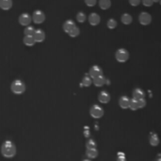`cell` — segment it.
Returning <instances> with one entry per match:
<instances>
[{"label":"cell","mask_w":161,"mask_h":161,"mask_svg":"<svg viewBox=\"0 0 161 161\" xmlns=\"http://www.w3.org/2000/svg\"><path fill=\"white\" fill-rule=\"evenodd\" d=\"M129 109L132 110H137L139 109V105H138V101L135 99H132L130 101V105H129Z\"/></svg>","instance_id":"cell-25"},{"label":"cell","mask_w":161,"mask_h":161,"mask_svg":"<svg viewBox=\"0 0 161 161\" xmlns=\"http://www.w3.org/2000/svg\"><path fill=\"white\" fill-rule=\"evenodd\" d=\"M31 18H32V21L35 24H43L45 20V14H44V11L37 10L33 12Z\"/></svg>","instance_id":"cell-5"},{"label":"cell","mask_w":161,"mask_h":161,"mask_svg":"<svg viewBox=\"0 0 161 161\" xmlns=\"http://www.w3.org/2000/svg\"><path fill=\"white\" fill-rule=\"evenodd\" d=\"M115 57L119 62H125L129 59V53L126 49L121 48V49L117 50Z\"/></svg>","instance_id":"cell-4"},{"label":"cell","mask_w":161,"mask_h":161,"mask_svg":"<svg viewBox=\"0 0 161 161\" xmlns=\"http://www.w3.org/2000/svg\"><path fill=\"white\" fill-rule=\"evenodd\" d=\"M86 19H87V16H86L85 13L82 12V11L78 12L77 14H76V20H77V22H79V23H84V22L86 21Z\"/></svg>","instance_id":"cell-24"},{"label":"cell","mask_w":161,"mask_h":161,"mask_svg":"<svg viewBox=\"0 0 161 161\" xmlns=\"http://www.w3.org/2000/svg\"><path fill=\"white\" fill-rule=\"evenodd\" d=\"M141 1H142L143 5L145 7H151L153 5V3H154L153 0H141Z\"/></svg>","instance_id":"cell-32"},{"label":"cell","mask_w":161,"mask_h":161,"mask_svg":"<svg viewBox=\"0 0 161 161\" xmlns=\"http://www.w3.org/2000/svg\"><path fill=\"white\" fill-rule=\"evenodd\" d=\"M89 127L88 126H85L84 127V135H85V137H89Z\"/></svg>","instance_id":"cell-34"},{"label":"cell","mask_w":161,"mask_h":161,"mask_svg":"<svg viewBox=\"0 0 161 161\" xmlns=\"http://www.w3.org/2000/svg\"><path fill=\"white\" fill-rule=\"evenodd\" d=\"M85 3H86V5L89 6V7H93V6L96 5L97 0H85Z\"/></svg>","instance_id":"cell-30"},{"label":"cell","mask_w":161,"mask_h":161,"mask_svg":"<svg viewBox=\"0 0 161 161\" xmlns=\"http://www.w3.org/2000/svg\"><path fill=\"white\" fill-rule=\"evenodd\" d=\"M86 147L87 148H96V143L93 140H88L86 143Z\"/></svg>","instance_id":"cell-29"},{"label":"cell","mask_w":161,"mask_h":161,"mask_svg":"<svg viewBox=\"0 0 161 161\" xmlns=\"http://www.w3.org/2000/svg\"><path fill=\"white\" fill-rule=\"evenodd\" d=\"M100 75H103V71H102V69L100 68L99 66L94 65V66H92L91 68L90 69V76L92 79L97 77V76H100Z\"/></svg>","instance_id":"cell-9"},{"label":"cell","mask_w":161,"mask_h":161,"mask_svg":"<svg viewBox=\"0 0 161 161\" xmlns=\"http://www.w3.org/2000/svg\"><path fill=\"white\" fill-rule=\"evenodd\" d=\"M33 38L36 43H43L45 40V33L42 29H35Z\"/></svg>","instance_id":"cell-8"},{"label":"cell","mask_w":161,"mask_h":161,"mask_svg":"<svg viewBox=\"0 0 161 161\" xmlns=\"http://www.w3.org/2000/svg\"><path fill=\"white\" fill-rule=\"evenodd\" d=\"M92 81H91V77L89 75H85L81 81V86L83 87H90L91 85Z\"/></svg>","instance_id":"cell-22"},{"label":"cell","mask_w":161,"mask_h":161,"mask_svg":"<svg viewBox=\"0 0 161 161\" xmlns=\"http://www.w3.org/2000/svg\"><path fill=\"white\" fill-rule=\"evenodd\" d=\"M10 89H11V91L13 93H15V94H22L25 90V83L21 81L20 79H16L11 83Z\"/></svg>","instance_id":"cell-2"},{"label":"cell","mask_w":161,"mask_h":161,"mask_svg":"<svg viewBox=\"0 0 161 161\" xmlns=\"http://www.w3.org/2000/svg\"><path fill=\"white\" fill-rule=\"evenodd\" d=\"M23 43L26 46H33L36 42H35L33 36H25L24 39H23Z\"/></svg>","instance_id":"cell-19"},{"label":"cell","mask_w":161,"mask_h":161,"mask_svg":"<svg viewBox=\"0 0 161 161\" xmlns=\"http://www.w3.org/2000/svg\"><path fill=\"white\" fill-rule=\"evenodd\" d=\"M138 101V105H139V109H142V107H144L146 105V101L145 99H140V100H137Z\"/></svg>","instance_id":"cell-31"},{"label":"cell","mask_w":161,"mask_h":161,"mask_svg":"<svg viewBox=\"0 0 161 161\" xmlns=\"http://www.w3.org/2000/svg\"><path fill=\"white\" fill-rule=\"evenodd\" d=\"M145 97V93L144 91L140 89V88H137L134 90L133 91V99H135V100H140V99H143Z\"/></svg>","instance_id":"cell-14"},{"label":"cell","mask_w":161,"mask_h":161,"mask_svg":"<svg viewBox=\"0 0 161 161\" xmlns=\"http://www.w3.org/2000/svg\"><path fill=\"white\" fill-rule=\"evenodd\" d=\"M86 155L89 158H95L98 155V151L96 148H87Z\"/></svg>","instance_id":"cell-17"},{"label":"cell","mask_w":161,"mask_h":161,"mask_svg":"<svg viewBox=\"0 0 161 161\" xmlns=\"http://www.w3.org/2000/svg\"><path fill=\"white\" fill-rule=\"evenodd\" d=\"M12 7V0H0V9L3 10H9Z\"/></svg>","instance_id":"cell-15"},{"label":"cell","mask_w":161,"mask_h":161,"mask_svg":"<svg viewBox=\"0 0 161 161\" xmlns=\"http://www.w3.org/2000/svg\"><path fill=\"white\" fill-rule=\"evenodd\" d=\"M130 101L131 99H129L127 96H122L119 100V105L122 109H129V105H130Z\"/></svg>","instance_id":"cell-13"},{"label":"cell","mask_w":161,"mask_h":161,"mask_svg":"<svg viewBox=\"0 0 161 161\" xmlns=\"http://www.w3.org/2000/svg\"><path fill=\"white\" fill-rule=\"evenodd\" d=\"M99 6L102 10H107L111 6L110 0H99Z\"/></svg>","instance_id":"cell-20"},{"label":"cell","mask_w":161,"mask_h":161,"mask_svg":"<svg viewBox=\"0 0 161 161\" xmlns=\"http://www.w3.org/2000/svg\"><path fill=\"white\" fill-rule=\"evenodd\" d=\"M141 0H129V3L131 6H134V7H136V6H139Z\"/></svg>","instance_id":"cell-33"},{"label":"cell","mask_w":161,"mask_h":161,"mask_svg":"<svg viewBox=\"0 0 161 161\" xmlns=\"http://www.w3.org/2000/svg\"><path fill=\"white\" fill-rule=\"evenodd\" d=\"M155 161H161V155H159L157 158H156V160Z\"/></svg>","instance_id":"cell-35"},{"label":"cell","mask_w":161,"mask_h":161,"mask_svg":"<svg viewBox=\"0 0 161 161\" xmlns=\"http://www.w3.org/2000/svg\"><path fill=\"white\" fill-rule=\"evenodd\" d=\"M149 142L152 146H157L159 144V138L156 133L152 132L149 137Z\"/></svg>","instance_id":"cell-16"},{"label":"cell","mask_w":161,"mask_h":161,"mask_svg":"<svg viewBox=\"0 0 161 161\" xmlns=\"http://www.w3.org/2000/svg\"><path fill=\"white\" fill-rule=\"evenodd\" d=\"M116 161H126V156H125V154L123 153V152H119L117 154V158H116Z\"/></svg>","instance_id":"cell-28"},{"label":"cell","mask_w":161,"mask_h":161,"mask_svg":"<svg viewBox=\"0 0 161 161\" xmlns=\"http://www.w3.org/2000/svg\"><path fill=\"white\" fill-rule=\"evenodd\" d=\"M159 3H160V5H161V0H159Z\"/></svg>","instance_id":"cell-38"},{"label":"cell","mask_w":161,"mask_h":161,"mask_svg":"<svg viewBox=\"0 0 161 161\" xmlns=\"http://www.w3.org/2000/svg\"><path fill=\"white\" fill-rule=\"evenodd\" d=\"M83 161H90V159H84Z\"/></svg>","instance_id":"cell-37"},{"label":"cell","mask_w":161,"mask_h":161,"mask_svg":"<svg viewBox=\"0 0 161 161\" xmlns=\"http://www.w3.org/2000/svg\"><path fill=\"white\" fill-rule=\"evenodd\" d=\"M105 78L103 75L93 78V84H94L96 87H102L103 85H105Z\"/></svg>","instance_id":"cell-18"},{"label":"cell","mask_w":161,"mask_h":161,"mask_svg":"<svg viewBox=\"0 0 161 161\" xmlns=\"http://www.w3.org/2000/svg\"><path fill=\"white\" fill-rule=\"evenodd\" d=\"M75 23L73 21V20H67L64 24H63V30L66 32V33H70L71 32V30L74 29V28H75Z\"/></svg>","instance_id":"cell-12"},{"label":"cell","mask_w":161,"mask_h":161,"mask_svg":"<svg viewBox=\"0 0 161 161\" xmlns=\"http://www.w3.org/2000/svg\"><path fill=\"white\" fill-rule=\"evenodd\" d=\"M79 33H80L79 29L77 28V26H75V28H74V29L71 30V32L69 33V36L72 37V38H75V37H77V36L79 35Z\"/></svg>","instance_id":"cell-27"},{"label":"cell","mask_w":161,"mask_h":161,"mask_svg":"<svg viewBox=\"0 0 161 161\" xmlns=\"http://www.w3.org/2000/svg\"><path fill=\"white\" fill-rule=\"evenodd\" d=\"M98 100L100 103L102 104H106V103H109L110 101V94L107 91L105 90H103L99 93V95H98Z\"/></svg>","instance_id":"cell-10"},{"label":"cell","mask_w":161,"mask_h":161,"mask_svg":"<svg viewBox=\"0 0 161 161\" xmlns=\"http://www.w3.org/2000/svg\"><path fill=\"white\" fill-rule=\"evenodd\" d=\"M34 32H35V29H34L33 26H31V25H28L25 29V30H24L25 36H33Z\"/></svg>","instance_id":"cell-23"},{"label":"cell","mask_w":161,"mask_h":161,"mask_svg":"<svg viewBox=\"0 0 161 161\" xmlns=\"http://www.w3.org/2000/svg\"><path fill=\"white\" fill-rule=\"evenodd\" d=\"M31 21H32V18L29 13H22L19 17V23L21 25H24V26L29 25Z\"/></svg>","instance_id":"cell-7"},{"label":"cell","mask_w":161,"mask_h":161,"mask_svg":"<svg viewBox=\"0 0 161 161\" xmlns=\"http://www.w3.org/2000/svg\"><path fill=\"white\" fill-rule=\"evenodd\" d=\"M121 20H122V22L125 24V25H130L133 21V18L130 14H128V13H125V14L122 15V18H121Z\"/></svg>","instance_id":"cell-21"},{"label":"cell","mask_w":161,"mask_h":161,"mask_svg":"<svg viewBox=\"0 0 161 161\" xmlns=\"http://www.w3.org/2000/svg\"><path fill=\"white\" fill-rule=\"evenodd\" d=\"M100 21H101V18H100V16L97 14V13L92 12V13H90V16H89V23L91 25H99Z\"/></svg>","instance_id":"cell-11"},{"label":"cell","mask_w":161,"mask_h":161,"mask_svg":"<svg viewBox=\"0 0 161 161\" xmlns=\"http://www.w3.org/2000/svg\"><path fill=\"white\" fill-rule=\"evenodd\" d=\"M139 20H140V23L142 25H148L152 22V16L149 14L148 12L143 11V12H141L140 14Z\"/></svg>","instance_id":"cell-6"},{"label":"cell","mask_w":161,"mask_h":161,"mask_svg":"<svg viewBox=\"0 0 161 161\" xmlns=\"http://www.w3.org/2000/svg\"><path fill=\"white\" fill-rule=\"evenodd\" d=\"M154 2H159V0H153Z\"/></svg>","instance_id":"cell-36"},{"label":"cell","mask_w":161,"mask_h":161,"mask_svg":"<svg viewBox=\"0 0 161 161\" xmlns=\"http://www.w3.org/2000/svg\"><path fill=\"white\" fill-rule=\"evenodd\" d=\"M106 25H107V28H109V29H114L117 26V21L114 19H109V21H107Z\"/></svg>","instance_id":"cell-26"},{"label":"cell","mask_w":161,"mask_h":161,"mask_svg":"<svg viewBox=\"0 0 161 161\" xmlns=\"http://www.w3.org/2000/svg\"><path fill=\"white\" fill-rule=\"evenodd\" d=\"M1 153L5 157H12L16 154V147L12 141L5 140L1 146Z\"/></svg>","instance_id":"cell-1"},{"label":"cell","mask_w":161,"mask_h":161,"mask_svg":"<svg viewBox=\"0 0 161 161\" xmlns=\"http://www.w3.org/2000/svg\"><path fill=\"white\" fill-rule=\"evenodd\" d=\"M90 114L92 118L99 119L104 116V109L98 105H93L90 109Z\"/></svg>","instance_id":"cell-3"}]
</instances>
